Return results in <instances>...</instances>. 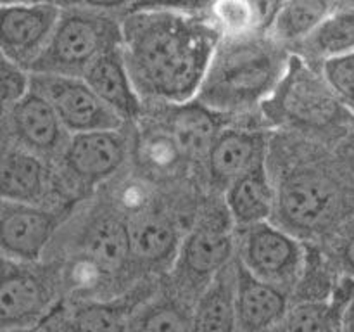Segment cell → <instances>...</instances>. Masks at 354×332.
<instances>
[{"label": "cell", "mask_w": 354, "mask_h": 332, "mask_svg": "<svg viewBox=\"0 0 354 332\" xmlns=\"http://www.w3.org/2000/svg\"><path fill=\"white\" fill-rule=\"evenodd\" d=\"M128 71L142 99L180 106L196 99L220 31L204 12L135 10L121 17Z\"/></svg>", "instance_id": "1"}, {"label": "cell", "mask_w": 354, "mask_h": 332, "mask_svg": "<svg viewBox=\"0 0 354 332\" xmlns=\"http://www.w3.org/2000/svg\"><path fill=\"white\" fill-rule=\"evenodd\" d=\"M290 61L289 48L270 35L221 37L196 100L223 116L249 113L275 93Z\"/></svg>", "instance_id": "2"}, {"label": "cell", "mask_w": 354, "mask_h": 332, "mask_svg": "<svg viewBox=\"0 0 354 332\" xmlns=\"http://www.w3.org/2000/svg\"><path fill=\"white\" fill-rule=\"evenodd\" d=\"M121 17L80 6L62 7L59 23L31 73L82 78L106 52L121 47Z\"/></svg>", "instance_id": "3"}, {"label": "cell", "mask_w": 354, "mask_h": 332, "mask_svg": "<svg viewBox=\"0 0 354 332\" xmlns=\"http://www.w3.org/2000/svg\"><path fill=\"white\" fill-rule=\"evenodd\" d=\"M277 189L275 220L296 237H318L339 223L348 199L337 176L322 165H303L283 176Z\"/></svg>", "instance_id": "4"}, {"label": "cell", "mask_w": 354, "mask_h": 332, "mask_svg": "<svg viewBox=\"0 0 354 332\" xmlns=\"http://www.w3.org/2000/svg\"><path fill=\"white\" fill-rule=\"evenodd\" d=\"M273 123L301 130H341L354 123V113L318 78L308 66L292 55L289 71L272 97L263 104Z\"/></svg>", "instance_id": "5"}, {"label": "cell", "mask_w": 354, "mask_h": 332, "mask_svg": "<svg viewBox=\"0 0 354 332\" xmlns=\"http://www.w3.org/2000/svg\"><path fill=\"white\" fill-rule=\"evenodd\" d=\"M235 234L237 259L252 275L287 293L299 284L308 256L296 235L270 220L235 227Z\"/></svg>", "instance_id": "6"}, {"label": "cell", "mask_w": 354, "mask_h": 332, "mask_svg": "<svg viewBox=\"0 0 354 332\" xmlns=\"http://www.w3.org/2000/svg\"><path fill=\"white\" fill-rule=\"evenodd\" d=\"M131 263L130 223L116 211H104L83 232L78 258L68 279L80 289L99 287L128 272Z\"/></svg>", "instance_id": "7"}, {"label": "cell", "mask_w": 354, "mask_h": 332, "mask_svg": "<svg viewBox=\"0 0 354 332\" xmlns=\"http://www.w3.org/2000/svg\"><path fill=\"white\" fill-rule=\"evenodd\" d=\"M59 304L57 279L38 263H21L3 258L0 284L2 329L40 327Z\"/></svg>", "instance_id": "8"}, {"label": "cell", "mask_w": 354, "mask_h": 332, "mask_svg": "<svg viewBox=\"0 0 354 332\" xmlns=\"http://www.w3.org/2000/svg\"><path fill=\"white\" fill-rule=\"evenodd\" d=\"M31 89L45 97L71 135L123 128L124 121L78 76L31 73Z\"/></svg>", "instance_id": "9"}, {"label": "cell", "mask_w": 354, "mask_h": 332, "mask_svg": "<svg viewBox=\"0 0 354 332\" xmlns=\"http://www.w3.org/2000/svg\"><path fill=\"white\" fill-rule=\"evenodd\" d=\"M235 237L220 220H204L182 239L175 259L178 287L197 290V296L220 270L237 256Z\"/></svg>", "instance_id": "10"}, {"label": "cell", "mask_w": 354, "mask_h": 332, "mask_svg": "<svg viewBox=\"0 0 354 332\" xmlns=\"http://www.w3.org/2000/svg\"><path fill=\"white\" fill-rule=\"evenodd\" d=\"M59 225L55 211L41 204L3 201L0 208V244L3 258L38 263Z\"/></svg>", "instance_id": "11"}, {"label": "cell", "mask_w": 354, "mask_h": 332, "mask_svg": "<svg viewBox=\"0 0 354 332\" xmlns=\"http://www.w3.org/2000/svg\"><path fill=\"white\" fill-rule=\"evenodd\" d=\"M128 156V138L121 128L93 130L69 137L62 165L82 185L93 187L111 178Z\"/></svg>", "instance_id": "12"}, {"label": "cell", "mask_w": 354, "mask_h": 332, "mask_svg": "<svg viewBox=\"0 0 354 332\" xmlns=\"http://www.w3.org/2000/svg\"><path fill=\"white\" fill-rule=\"evenodd\" d=\"M61 14V6H2V55L30 69L47 47Z\"/></svg>", "instance_id": "13"}, {"label": "cell", "mask_w": 354, "mask_h": 332, "mask_svg": "<svg viewBox=\"0 0 354 332\" xmlns=\"http://www.w3.org/2000/svg\"><path fill=\"white\" fill-rule=\"evenodd\" d=\"M6 120L14 144L41 158L62 154L71 137L50 102L33 89L24 99L6 109Z\"/></svg>", "instance_id": "14"}, {"label": "cell", "mask_w": 354, "mask_h": 332, "mask_svg": "<svg viewBox=\"0 0 354 332\" xmlns=\"http://www.w3.org/2000/svg\"><path fill=\"white\" fill-rule=\"evenodd\" d=\"M268 135L263 130L225 127L218 131L206 156L211 185L225 190L234 180L266 161Z\"/></svg>", "instance_id": "15"}, {"label": "cell", "mask_w": 354, "mask_h": 332, "mask_svg": "<svg viewBox=\"0 0 354 332\" xmlns=\"http://www.w3.org/2000/svg\"><path fill=\"white\" fill-rule=\"evenodd\" d=\"M138 303H133L130 297L59 303L41 322L40 329L44 332H128L130 317Z\"/></svg>", "instance_id": "16"}, {"label": "cell", "mask_w": 354, "mask_h": 332, "mask_svg": "<svg viewBox=\"0 0 354 332\" xmlns=\"http://www.w3.org/2000/svg\"><path fill=\"white\" fill-rule=\"evenodd\" d=\"M237 332H265L283 324L289 313V293L252 275L237 259L235 282Z\"/></svg>", "instance_id": "17"}, {"label": "cell", "mask_w": 354, "mask_h": 332, "mask_svg": "<svg viewBox=\"0 0 354 332\" xmlns=\"http://www.w3.org/2000/svg\"><path fill=\"white\" fill-rule=\"evenodd\" d=\"M82 78L124 123L137 120L142 111V97L135 89L121 47L100 55Z\"/></svg>", "instance_id": "18"}, {"label": "cell", "mask_w": 354, "mask_h": 332, "mask_svg": "<svg viewBox=\"0 0 354 332\" xmlns=\"http://www.w3.org/2000/svg\"><path fill=\"white\" fill-rule=\"evenodd\" d=\"M225 204L235 227L272 220L277 210V189L266 161H261L225 189Z\"/></svg>", "instance_id": "19"}, {"label": "cell", "mask_w": 354, "mask_h": 332, "mask_svg": "<svg viewBox=\"0 0 354 332\" xmlns=\"http://www.w3.org/2000/svg\"><path fill=\"white\" fill-rule=\"evenodd\" d=\"M47 166L44 158L12 144L0 161V194L3 201L41 204L47 192Z\"/></svg>", "instance_id": "20"}, {"label": "cell", "mask_w": 354, "mask_h": 332, "mask_svg": "<svg viewBox=\"0 0 354 332\" xmlns=\"http://www.w3.org/2000/svg\"><path fill=\"white\" fill-rule=\"evenodd\" d=\"M237 256L211 279L192 306L194 332H237Z\"/></svg>", "instance_id": "21"}, {"label": "cell", "mask_w": 354, "mask_h": 332, "mask_svg": "<svg viewBox=\"0 0 354 332\" xmlns=\"http://www.w3.org/2000/svg\"><path fill=\"white\" fill-rule=\"evenodd\" d=\"M283 0H209L204 14L221 37L268 35Z\"/></svg>", "instance_id": "22"}, {"label": "cell", "mask_w": 354, "mask_h": 332, "mask_svg": "<svg viewBox=\"0 0 354 332\" xmlns=\"http://www.w3.org/2000/svg\"><path fill=\"white\" fill-rule=\"evenodd\" d=\"M128 223L133 263L149 268L175 265L182 239L168 218L158 213L137 214Z\"/></svg>", "instance_id": "23"}, {"label": "cell", "mask_w": 354, "mask_h": 332, "mask_svg": "<svg viewBox=\"0 0 354 332\" xmlns=\"http://www.w3.org/2000/svg\"><path fill=\"white\" fill-rule=\"evenodd\" d=\"M297 50L308 61L324 64L328 59L354 50V3L339 6L308 35Z\"/></svg>", "instance_id": "24"}, {"label": "cell", "mask_w": 354, "mask_h": 332, "mask_svg": "<svg viewBox=\"0 0 354 332\" xmlns=\"http://www.w3.org/2000/svg\"><path fill=\"white\" fill-rule=\"evenodd\" d=\"M354 293V279L346 275L327 299H301L290 303L286 325L289 332H341V313Z\"/></svg>", "instance_id": "25"}, {"label": "cell", "mask_w": 354, "mask_h": 332, "mask_svg": "<svg viewBox=\"0 0 354 332\" xmlns=\"http://www.w3.org/2000/svg\"><path fill=\"white\" fill-rule=\"evenodd\" d=\"M223 114L207 109L201 102L180 104V109L169 120V133L176 140L185 158H206L214 137L223 127H218V118Z\"/></svg>", "instance_id": "26"}, {"label": "cell", "mask_w": 354, "mask_h": 332, "mask_svg": "<svg viewBox=\"0 0 354 332\" xmlns=\"http://www.w3.org/2000/svg\"><path fill=\"white\" fill-rule=\"evenodd\" d=\"M335 7L334 0H283L268 35L289 50L296 48Z\"/></svg>", "instance_id": "27"}, {"label": "cell", "mask_w": 354, "mask_h": 332, "mask_svg": "<svg viewBox=\"0 0 354 332\" xmlns=\"http://www.w3.org/2000/svg\"><path fill=\"white\" fill-rule=\"evenodd\" d=\"M128 332H194L192 308L171 296L144 299L131 313Z\"/></svg>", "instance_id": "28"}, {"label": "cell", "mask_w": 354, "mask_h": 332, "mask_svg": "<svg viewBox=\"0 0 354 332\" xmlns=\"http://www.w3.org/2000/svg\"><path fill=\"white\" fill-rule=\"evenodd\" d=\"M322 75L335 95L354 109V50L325 61Z\"/></svg>", "instance_id": "29"}, {"label": "cell", "mask_w": 354, "mask_h": 332, "mask_svg": "<svg viewBox=\"0 0 354 332\" xmlns=\"http://www.w3.org/2000/svg\"><path fill=\"white\" fill-rule=\"evenodd\" d=\"M31 80H33V75H31L30 69L2 55L0 89H2L3 109L12 107L14 104L19 102L31 92Z\"/></svg>", "instance_id": "30"}, {"label": "cell", "mask_w": 354, "mask_h": 332, "mask_svg": "<svg viewBox=\"0 0 354 332\" xmlns=\"http://www.w3.org/2000/svg\"><path fill=\"white\" fill-rule=\"evenodd\" d=\"M209 0H135V10H176V12H204Z\"/></svg>", "instance_id": "31"}, {"label": "cell", "mask_w": 354, "mask_h": 332, "mask_svg": "<svg viewBox=\"0 0 354 332\" xmlns=\"http://www.w3.org/2000/svg\"><path fill=\"white\" fill-rule=\"evenodd\" d=\"M133 2L135 0H68V6L86 7V9L100 10V12L114 14V16L120 14L123 17L124 14L130 12Z\"/></svg>", "instance_id": "32"}, {"label": "cell", "mask_w": 354, "mask_h": 332, "mask_svg": "<svg viewBox=\"0 0 354 332\" xmlns=\"http://www.w3.org/2000/svg\"><path fill=\"white\" fill-rule=\"evenodd\" d=\"M339 255H341V263L346 275L354 279V227L348 232V235H344Z\"/></svg>", "instance_id": "33"}, {"label": "cell", "mask_w": 354, "mask_h": 332, "mask_svg": "<svg viewBox=\"0 0 354 332\" xmlns=\"http://www.w3.org/2000/svg\"><path fill=\"white\" fill-rule=\"evenodd\" d=\"M341 332H354V293L342 308Z\"/></svg>", "instance_id": "34"}, {"label": "cell", "mask_w": 354, "mask_h": 332, "mask_svg": "<svg viewBox=\"0 0 354 332\" xmlns=\"http://www.w3.org/2000/svg\"><path fill=\"white\" fill-rule=\"evenodd\" d=\"M2 6H68V0H0Z\"/></svg>", "instance_id": "35"}, {"label": "cell", "mask_w": 354, "mask_h": 332, "mask_svg": "<svg viewBox=\"0 0 354 332\" xmlns=\"http://www.w3.org/2000/svg\"><path fill=\"white\" fill-rule=\"evenodd\" d=\"M2 332H44L40 327H12L2 329Z\"/></svg>", "instance_id": "36"}, {"label": "cell", "mask_w": 354, "mask_h": 332, "mask_svg": "<svg viewBox=\"0 0 354 332\" xmlns=\"http://www.w3.org/2000/svg\"><path fill=\"white\" fill-rule=\"evenodd\" d=\"M265 332H289V331H287V325H286V322H283V324L275 325V327L268 329V331H265Z\"/></svg>", "instance_id": "37"}, {"label": "cell", "mask_w": 354, "mask_h": 332, "mask_svg": "<svg viewBox=\"0 0 354 332\" xmlns=\"http://www.w3.org/2000/svg\"><path fill=\"white\" fill-rule=\"evenodd\" d=\"M353 113H354V109H353Z\"/></svg>", "instance_id": "38"}]
</instances>
